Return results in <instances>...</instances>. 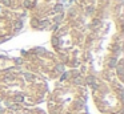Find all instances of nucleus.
Instances as JSON below:
<instances>
[{"label": "nucleus", "mask_w": 124, "mask_h": 114, "mask_svg": "<svg viewBox=\"0 0 124 114\" xmlns=\"http://www.w3.org/2000/svg\"><path fill=\"white\" fill-rule=\"evenodd\" d=\"M1 107H3V106H1V103H0V111H1Z\"/></svg>", "instance_id": "obj_8"}, {"label": "nucleus", "mask_w": 124, "mask_h": 114, "mask_svg": "<svg viewBox=\"0 0 124 114\" xmlns=\"http://www.w3.org/2000/svg\"><path fill=\"white\" fill-rule=\"evenodd\" d=\"M16 66H20V58H11L0 54V72L14 69Z\"/></svg>", "instance_id": "obj_7"}, {"label": "nucleus", "mask_w": 124, "mask_h": 114, "mask_svg": "<svg viewBox=\"0 0 124 114\" xmlns=\"http://www.w3.org/2000/svg\"><path fill=\"white\" fill-rule=\"evenodd\" d=\"M85 85L91 89L93 105L100 114H124L121 90L113 87L97 74L85 76Z\"/></svg>", "instance_id": "obj_3"}, {"label": "nucleus", "mask_w": 124, "mask_h": 114, "mask_svg": "<svg viewBox=\"0 0 124 114\" xmlns=\"http://www.w3.org/2000/svg\"><path fill=\"white\" fill-rule=\"evenodd\" d=\"M23 13L14 12L0 5V44L19 33L23 28Z\"/></svg>", "instance_id": "obj_5"}, {"label": "nucleus", "mask_w": 124, "mask_h": 114, "mask_svg": "<svg viewBox=\"0 0 124 114\" xmlns=\"http://www.w3.org/2000/svg\"><path fill=\"white\" fill-rule=\"evenodd\" d=\"M20 66L44 80H57L65 72L62 61L43 48H35L23 53Z\"/></svg>", "instance_id": "obj_4"}, {"label": "nucleus", "mask_w": 124, "mask_h": 114, "mask_svg": "<svg viewBox=\"0 0 124 114\" xmlns=\"http://www.w3.org/2000/svg\"><path fill=\"white\" fill-rule=\"evenodd\" d=\"M49 92L47 80L22 69L0 72V103L38 106Z\"/></svg>", "instance_id": "obj_1"}, {"label": "nucleus", "mask_w": 124, "mask_h": 114, "mask_svg": "<svg viewBox=\"0 0 124 114\" xmlns=\"http://www.w3.org/2000/svg\"><path fill=\"white\" fill-rule=\"evenodd\" d=\"M0 114H47V111L40 109L39 106L9 105V106H3Z\"/></svg>", "instance_id": "obj_6"}, {"label": "nucleus", "mask_w": 124, "mask_h": 114, "mask_svg": "<svg viewBox=\"0 0 124 114\" xmlns=\"http://www.w3.org/2000/svg\"><path fill=\"white\" fill-rule=\"evenodd\" d=\"M88 90L79 69L64 72L46 97L47 114H80L85 111Z\"/></svg>", "instance_id": "obj_2"}, {"label": "nucleus", "mask_w": 124, "mask_h": 114, "mask_svg": "<svg viewBox=\"0 0 124 114\" xmlns=\"http://www.w3.org/2000/svg\"><path fill=\"white\" fill-rule=\"evenodd\" d=\"M80 114H88V113H87V111H84V113H80Z\"/></svg>", "instance_id": "obj_9"}]
</instances>
